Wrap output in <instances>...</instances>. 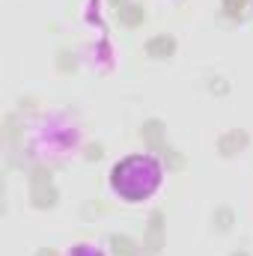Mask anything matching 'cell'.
I'll list each match as a JSON object with an SVG mask.
<instances>
[{"mask_svg": "<svg viewBox=\"0 0 253 256\" xmlns=\"http://www.w3.org/2000/svg\"><path fill=\"white\" fill-rule=\"evenodd\" d=\"M140 134H143V140L149 143V149H152V152H158L170 167H176V170H179V167L185 164V161H182V155H176V149H173L170 143H164V126H161L158 120H146L143 128H140Z\"/></svg>", "mask_w": 253, "mask_h": 256, "instance_id": "cell-1", "label": "cell"}, {"mask_svg": "<svg viewBox=\"0 0 253 256\" xmlns=\"http://www.w3.org/2000/svg\"><path fill=\"white\" fill-rule=\"evenodd\" d=\"M30 196H33V206L36 208H51L57 206V188L51 185V173L48 170H33L30 176Z\"/></svg>", "mask_w": 253, "mask_h": 256, "instance_id": "cell-2", "label": "cell"}, {"mask_svg": "<svg viewBox=\"0 0 253 256\" xmlns=\"http://www.w3.org/2000/svg\"><path fill=\"white\" fill-rule=\"evenodd\" d=\"M248 143H250L248 131H238V128H232V131L220 134V140H218V152H220L224 158H232V155H236V152H242Z\"/></svg>", "mask_w": 253, "mask_h": 256, "instance_id": "cell-3", "label": "cell"}, {"mask_svg": "<svg viewBox=\"0 0 253 256\" xmlns=\"http://www.w3.org/2000/svg\"><path fill=\"white\" fill-rule=\"evenodd\" d=\"M173 54H176V39L167 36V33L152 36V39L146 42V57H152V60H167V57H173Z\"/></svg>", "mask_w": 253, "mask_h": 256, "instance_id": "cell-4", "label": "cell"}, {"mask_svg": "<svg viewBox=\"0 0 253 256\" xmlns=\"http://www.w3.org/2000/svg\"><path fill=\"white\" fill-rule=\"evenodd\" d=\"M146 248H149L152 254H158V250L164 248V214H161V212H155V214L149 218V230H146Z\"/></svg>", "mask_w": 253, "mask_h": 256, "instance_id": "cell-5", "label": "cell"}, {"mask_svg": "<svg viewBox=\"0 0 253 256\" xmlns=\"http://www.w3.org/2000/svg\"><path fill=\"white\" fill-rule=\"evenodd\" d=\"M116 15H120V21H122L126 27H137V24H143V21H146V9H143V6H137V3H126V6H120V9H116Z\"/></svg>", "mask_w": 253, "mask_h": 256, "instance_id": "cell-6", "label": "cell"}, {"mask_svg": "<svg viewBox=\"0 0 253 256\" xmlns=\"http://www.w3.org/2000/svg\"><path fill=\"white\" fill-rule=\"evenodd\" d=\"M110 248H114L116 256H137V244L131 238H126V236H114L110 238Z\"/></svg>", "mask_w": 253, "mask_h": 256, "instance_id": "cell-7", "label": "cell"}, {"mask_svg": "<svg viewBox=\"0 0 253 256\" xmlns=\"http://www.w3.org/2000/svg\"><path fill=\"white\" fill-rule=\"evenodd\" d=\"M220 3H224V12H226V18H244L248 0H220Z\"/></svg>", "mask_w": 253, "mask_h": 256, "instance_id": "cell-8", "label": "cell"}, {"mask_svg": "<svg viewBox=\"0 0 253 256\" xmlns=\"http://www.w3.org/2000/svg\"><path fill=\"white\" fill-rule=\"evenodd\" d=\"M214 226H218L220 232H226V230L232 226V212H230V208H218V212H214Z\"/></svg>", "mask_w": 253, "mask_h": 256, "instance_id": "cell-9", "label": "cell"}, {"mask_svg": "<svg viewBox=\"0 0 253 256\" xmlns=\"http://www.w3.org/2000/svg\"><path fill=\"white\" fill-rule=\"evenodd\" d=\"M90 158H102V146H90Z\"/></svg>", "mask_w": 253, "mask_h": 256, "instance_id": "cell-10", "label": "cell"}, {"mask_svg": "<svg viewBox=\"0 0 253 256\" xmlns=\"http://www.w3.org/2000/svg\"><path fill=\"white\" fill-rule=\"evenodd\" d=\"M36 256H57V250H51V248H42Z\"/></svg>", "mask_w": 253, "mask_h": 256, "instance_id": "cell-11", "label": "cell"}, {"mask_svg": "<svg viewBox=\"0 0 253 256\" xmlns=\"http://www.w3.org/2000/svg\"><path fill=\"white\" fill-rule=\"evenodd\" d=\"M110 3H114L116 9H120V6H126V0H110Z\"/></svg>", "mask_w": 253, "mask_h": 256, "instance_id": "cell-12", "label": "cell"}, {"mask_svg": "<svg viewBox=\"0 0 253 256\" xmlns=\"http://www.w3.org/2000/svg\"><path fill=\"white\" fill-rule=\"evenodd\" d=\"M232 256H248V250H236Z\"/></svg>", "mask_w": 253, "mask_h": 256, "instance_id": "cell-13", "label": "cell"}]
</instances>
